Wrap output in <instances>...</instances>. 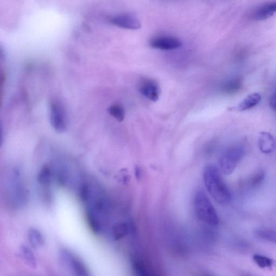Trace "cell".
I'll return each instance as SVG.
<instances>
[{"label": "cell", "mask_w": 276, "mask_h": 276, "mask_svg": "<svg viewBox=\"0 0 276 276\" xmlns=\"http://www.w3.org/2000/svg\"><path fill=\"white\" fill-rule=\"evenodd\" d=\"M129 226L123 222L115 223L112 228L111 235L114 241H119L124 238L129 232Z\"/></svg>", "instance_id": "5bb4252c"}, {"label": "cell", "mask_w": 276, "mask_h": 276, "mask_svg": "<svg viewBox=\"0 0 276 276\" xmlns=\"http://www.w3.org/2000/svg\"><path fill=\"white\" fill-rule=\"evenodd\" d=\"M61 257L75 276H92L89 269L84 261L69 250L61 251Z\"/></svg>", "instance_id": "277c9868"}, {"label": "cell", "mask_w": 276, "mask_h": 276, "mask_svg": "<svg viewBox=\"0 0 276 276\" xmlns=\"http://www.w3.org/2000/svg\"><path fill=\"white\" fill-rule=\"evenodd\" d=\"M20 253L22 258L28 265L32 268H35L37 266L36 257L33 251L26 245H22Z\"/></svg>", "instance_id": "e0dca14e"}, {"label": "cell", "mask_w": 276, "mask_h": 276, "mask_svg": "<svg viewBox=\"0 0 276 276\" xmlns=\"http://www.w3.org/2000/svg\"></svg>", "instance_id": "603a6c76"}, {"label": "cell", "mask_w": 276, "mask_h": 276, "mask_svg": "<svg viewBox=\"0 0 276 276\" xmlns=\"http://www.w3.org/2000/svg\"><path fill=\"white\" fill-rule=\"evenodd\" d=\"M204 180L207 191L217 203L221 205L229 203L231 193L216 166H207L204 171Z\"/></svg>", "instance_id": "6da1fadb"}, {"label": "cell", "mask_w": 276, "mask_h": 276, "mask_svg": "<svg viewBox=\"0 0 276 276\" xmlns=\"http://www.w3.org/2000/svg\"><path fill=\"white\" fill-rule=\"evenodd\" d=\"M269 104L270 107L276 113V93L270 97Z\"/></svg>", "instance_id": "44dd1931"}, {"label": "cell", "mask_w": 276, "mask_h": 276, "mask_svg": "<svg viewBox=\"0 0 276 276\" xmlns=\"http://www.w3.org/2000/svg\"><path fill=\"white\" fill-rule=\"evenodd\" d=\"M276 13V1L268 3L261 6L254 15V19L263 21L268 19Z\"/></svg>", "instance_id": "30bf717a"}, {"label": "cell", "mask_w": 276, "mask_h": 276, "mask_svg": "<svg viewBox=\"0 0 276 276\" xmlns=\"http://www.w3.org/2000/svg\"><path fill=\"white\" fill-rule=\"evenodd\" d=\"M194 209L196 217L201 222L211 226L219 224L217 212L206 193L201 190L195 194Z\"/></svg>", "instance_id": "7a4b0ae2"}, {"label": "cell", "mask_w": 276, "mask_h": 276, "mask_svg": "<svg viewBox=\"0 0 276 276\" xmlns=\"http://www.w3.org/2000/svg\"><path fill=\"white\" fill-rule=\"evenodd\" d=\"M110 22L116 27L126 29L137 30L142 26L138 18L130 14H123L114 16L111 18Z\"/></svg>", "instance_id": "ba28073f"}, {"label": "cell", "mask_w": 276, "mask_h": 276, "mask_svg": "<svg viewBox=\"0 0 276 276\" xmlns=\"http://www.w3.org/2000/svg\"><path fill=\"white\" fill-rule=\"evenodd\" d=\"M255 234L262 240L276 243V229L260 228L255 231Z\"/></svg>", "instance_id": "2e32d148"}, {"label": "cell", "mask_w": 276, "mask_h": 276, "mask_svg": "<svg viewBox=\"0 0 276 276\" xmlns=\"http://www.w3.org/2000/svg\"><path fill=\"white\" fill-rule=\"evenodd\" d=\"M28 238L30 245L33 248L39 249L44 246L45 238L38 229L30 228L28 232Z\"/></svg>", "instance_id": "4fadbf2b"}, {"label": "cell", "mask_w": 276, "mask_h": 276, "mask_svg": "<svg viewBox=\"0 0 276 276\" xmlns=\"http://www.w3.org/2000/svg\"><path fill=\"white\" fill-rule=\"evenodd\" d=\"M258 144L260 150L264 154H271L276 149V140L273 135L268 132L260 133Z\"/></svg>", "instance_id": "9c48e42d"}, {"label": "cell", "mask_w": 276, "mask_h": 276, "mask_svg": "<svg viewBox=\"0 0 276 276\" xmlns=\"http://www.w3.org/2000/svg\"><path fill=\"white\" fill-rule=\"evenodd\" d=\"M201 276H212L209 274H204V275H202Z\"/></svg>", "instance_id": "7402d4cb"}, {"label": "cell", "mask_w": 276, "mask_h": 276, "mask_svg": "<svg viewBox=\"0 0 276 276\" xmlns=\"http://www.w3.org/2000/svg\"><path fill=\"white\" fill-rule=\"evenodd\" d=\"M138 90L141 94L152 102L157 101L161 95V89L158 84L150 78L141 79Z\"/></svg>", "instance_id": "52a82bcc"}, {"label": "cell", "mask_w": 276, "mask_h": 276, "mask_svg": "<svg viewBox=\"0 0 276 276\" xmlns=\"http://www.w3.org/2000/svg\"><path fill=\"white\" fill-rule=\"evenodd\" d=\"M253 259L256 265L261 268H271L273 265V260L266 256L255 254Z\"/></svg>", "instance_id": "d6986e66"}, {"label": "cell", "mask_w": 276, "mask_h": 276, "mask_svg": "<svg viewBox=\"0 0 276 276\" xmlns=\"http://www.w3.org/2000/svg\"><path fill=\"white\" fill-rule=\"evenodd\" d=\"M150 46L154 49L162 51H172L182 46V41L176 37L171 36H159L152 39Z\"/></svg>", "instance_id": "8992f818"}, {"label": "cell", "mask_w": 276, "mask_h": 276, "mask_svg": "<svg viewBox=\"0 0 276 276\" xmlns=\"http://www.w3.org/2000/svg\"><path fill=\"white\" fill-rule=\"evenodd\" d=\"M108 112L114 118L119 122L123 121L125 117V110L119 104H113L110 107Z\"/></svg>", "instance_id": "ac0fdd59"}, {"label": "cell", "mask_w": 276, "mask_h": 276, "mask_svg": "<svg viewBox=\"0 0 276 276\" xmlns=\"http://www.w3.org/2000/svg\"><path fill=\"white\" fill-rule=\"evenodd\" d=\"M51 124L54 130L58 133H63L67 127V120L64 108L58 102L51 103L50 111Z\"/></svg>", "instance_id": "5b68a950"}, {"label": "cell", "mask_w": 276, "mask_h": 276, "mask_svg": "<svg viewBox=\"0 0 276 276\" xmlns=\"http://www.w3.org/2000/svg\"><path fill=\"white\" fill-rule=\"evenodd\" d=\"M261 99V96L259 93L251 94L245 98L234 109L238 111H244L252 109L258 105Z\"/></svg>", "instance_id": "8fae6325"}, {"label": "cell", "mask_w": 276, "mask_h": 276, "mask_svg": "<svg viewBox=\"0 0 276 276\" xmlns=\"http://www.w3.org/2000/svg\"><path fill=\"white\" fill-rule=\"evenodd\" d=\"M53 178V171L49 166L46 165L39 171L38 175V181L45 191L48 193L47 189L50 186Z\"/></svg>", "instance_id": "7c38bea8"}, {"label": "cell", "mask_w": 276, "mask_h": 276, "mask_svg": "<svg viewBox=\"0 0 276 276\" xmlns=\"http://www.w3.org/2000/svg\"><path fill=\"white\" fill-rule=\"evenodd\" d=\"M265 178V171L260 170L257 171L249 180V185L251 187H258L261 185Z\"/></svg>", "instance_id": "ffe728a7"}, {"label": "cell", "mask_w": 276, "mask_h": 276, "mask_svg": "<svg viewBox=\"0 0 276 276\" xmlns=\"http://www.w3.org/2000/svg\"><path fill=\"white\" fill-rule=\"evenodd\" d=\"M244 153V148L241 145L232 146L226 150L220 160V167L222 173L225 175H230L234 172Z\"/></svg>", "instance_id": "3957f363"}, {"label": "cell", "mask_w": 276, "mask_h": 276, "mask_svg": "<svg viewBox=\"0 0 276 276\" xmlns=\"http://www.w3.org/2000/svg\"><path fill=\"white\" fill-rule=\"evenodd\" d=\"M242 86L241 79L236 78L226 82L223 85L222 90L225 94H234L241 89Z\"/></svg>", "instance_id": "9a60e30c"}]
</instances>
